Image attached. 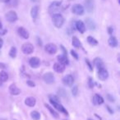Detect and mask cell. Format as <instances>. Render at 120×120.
Instances as JSON below:
<instances>
[{"mask_svg":"<svg viewBox=\"0 0 120 120\" xmlns=\"http://www.w3.org/2000/svg\"><path fill=\"white\" fill-rule=\"evenodd\" d=\"M50 103H51L52 105H53V106L54 107V108L56 109L57 110L60 111L61 113H64L65 115L68 114V111L66 110V109L64 108V107L62 105H60L59 103H57V102H53V101H50Z\"/></svg>","mask_w":120,"mask_h":120,"instance_id":"8fae6325","label":"cell"},{"mask_svg":"<svg viewBox=\"0 0 120 120\" xmlns=\"http://www.w3.org/2000/svg\"><path fill=\"white\" fill-rule=\"evenodd\" d=\"M72 11L74 14L78 16L83 15L84 12H85V9H84L83 6H82L81 4H75V5H73Z\"/></svg>","mask_w":120,"mask_h":120,"instance_id":"277c9868","label":"cell"},{"mask_svg":"<svg viewBox=\"0 0 120 120\" xmlns=\"http://www.w3.org/2000/svg\"><path fill=\"white\" fill-rule=\"evenodd\" d=\"M26 84L29 86H30V87H34V86H35V83L33 82V81H27L26 82Z\"/></svg>","mask_w":120,"mask_h":120,"instance_id":"d590c367","label":"cell"},{"mask_svg":"<svg viewBox=\"0 0 120 120\" xmlns=\"http://www.w3.org/2000/svg\"><path fill=\"white\" fill-rule=\"evenodd\" d=\"M32 1H35V0H32Z\"/></svg>","mask_w":120,"mask_h":120,"instance_id":"7dc6e473","label":"cell"},{"mask_svg":"<svg viewBox=\"0 0 120 120\" xmlns=\"http://www.w3.org/2000/svg\"><path fill=\"white\" fill-rule=\"evenodd\" d=\"M118 3H120V0H118Z\"/></svg>","mask_w":120,"mask_h":120,"instance_id":"bcb514c9","label":"cell"},{"mask_svg":"<svg viewBox=\"0 0 120 120\" xmlns=\"http://www.w3.org/2000/svg\"><path fill=\"white\" fill-rule=\"evenodd\" d=\"M0 67H1V68H5V65H4V64H0Z\"/></svg>","mask_w":120,"mask_h":120,"instance_id":"ee69618b","label":"cell"},{"mask_svg":"<svg viewBox=\"0 0 120 120\" xmlns=\"http://www.w3.org/2000/svg\"><path fill=\"white\" fill-rule=\"evenodd\" d=\"M106 108H107V109H108L109 111V113H113V111L111 110V109H110V107H109V106H106Z\"/></svg>","mask_w":120,"mask_h":120,"instance_id":"60d3db41","label":"cell"},{"mask_svg":"<svg viewBox=\"0 0 120 120\" xmlns=\"http://www.w3.org/2000/svg\"><path fill=\"white\" fill-rule=\"evenodd\" d=\"M8 79V74L5 72V71H2L0 72V81L1 82H7Z\"/></svg>","mask_w":120,"mask_h":120,"instance_id":"d4e9b609","label":"cell"},{"mask_svg":"<svg viewBox=\"0 0 120 120\" xmlns=\"http://www.w3.org/2000/svg\"><path fill=\"white\" fill-rule=\"evenodd\" d=\"M58 95H59V96L63 97V98H65L66 95H67V92H66V90H64V89L59 88V89H58Z\"/></svg>","mask_w":120,"mask_h":120,"instance_id":"4dcf8cb0","label":"cell"},{"mask_svg":"<svg viewBox=\"0 0 120 120\" xmlns=\"http://www.w3.org/2000/svg\"><path fill=\"white\" fill-rule=\"evenodd\" d=\"M86 25H87V27H88L90 30H93L95 29L96 26H95V23L91 18H86Z\"/></svg>","mask_w":120,"mask_h":120,"instance_id":"44dd1931","label":"cell"},{"mask_svg":"<svg viewBox=\"0 0 120 120\" xmlns=\"http://www.w3.org/2000/svg\"><path fill=\"white\" fill-rule=\"evenodd\" d=\"M25 104L29 107H34L36 104V100L34 97H27L25 100Z\"/></svg>","mask_w":120,"mask_h":120,"instance_id":"d6986e66","label":"cell"},{"mask_svg":"<svg viewBox=\"0 0 120 120\" xmlns=\"http://www.w3.org/2000/svg\"><path fill=\"white\" fill-rule=\"evenodd\" d=\"M0 27H3V26H2V23H1V22H0Z\"/></svg>","mask_w":120,"mask_h":120,"instance_id":"f6af8a7d","label":"cell"},{"mask_svg":"<svg viewBox=\"0 0 120 120\" xmlns=\"http://www.w3.org/2000/svg\"><path fill=\"white\" fill-rule=\"evenodd\" d=\"M61 3L58 2V1H54L53 2L49 7V12L50 14H55L56 12H58L61 8Z\"/></svg>","mask_w":120,"mask_h":120,"instance_id":"7a4b0ae2","label":"cell"},{"mask_svg":"<svg viewBox=\"0 0 120 120\" xmlns=\"http://www.w3.org/2000/svg\"><path fill=\"white\" fill-rule=\"evenodd\" d=\"M49 101H53V102H57V103H59V98H58L57 95H49Z\"/></svg>","mask_w":120,"mask_h":120,"instance_id":"1f68e13d","label":"cell"},{"mask_svg":"<svg viewBox=\"0 0 120 120\" xmlns=\"http://www.w3.org/2000/svg\"><path fill=\"white\" fill-rule=\"evenodd\" d=\"M94 65L99 69L104 67V63H103V61H102V59H100V58H95V59H94Z\"/></svg>","mask_w":120,"mask_h":120,"instance_id":"cb8c5ba5","label":"cell"},{"mask_svg":"<svg viewBox=\"0 0 120 120\" xmlns=\"http://www.w3.org/2000/svg\"><path fill=\"white\" fill-rule=\"evenodd\" d=\"M93 103L96 105H102L104 103V99L102 96H100L99 94H95L93 96Z\"/></svg>","mask_w":120,"mask_h":120,"instance_id":"e0dca14e","label":"cell"},{"mask_svg":"<svg viewBox=\"0 0 120 120\" xmlns=\"http://www.w3.org/2000/svg\"><path fill=\"white\" fill-rule=\"evenodd\" d=\"M6 20L9 22H15L17 20V14L14 11H9L5 15Z\"/></svg>","mask_w":120,"mask_h":120,"instance_id":"52a82bcc","label":"cell"},{"mask_svg":"<svg viewBox=\"0 0 120 120\" xmlns=\"http://www.w3.org/2000/svg\"><path fill=\"white\" fill-rule=\"evenodd\" d=\"M57 59H58V62L61 63V64H63L64 65H68V64H69L68 59L67 56H66L65 54H60V55H58V56L57 57Z\"/></svg>","mask_w":120,"mask_h":120,"instance_id":"ac0fdd59","label":"cell"},{"mask_svg":"<svg viewBox=\"0 0 120 120\" xmlns=\"http://www.w3.org/2000/svg\"><path fill=\"white\" fill-rule=\"evenodd\" d=\"M9 92L12 95H17L21 93V90L15 84H11L10 86H9Z\"/></svg>","mask_w":120,"mask_h":120,"instance_id":"9a60e30c","label":"cell"},{"mask_svg":"<svg viewBox=\"0 0 120 120\" xmlns=\"http://www.w3.org/2000/svg\"><path fill=\"white\" fill-rule=\"evenodd\" d=\"M106 97H107V99L109 100V101H110V102H114V98H113V97L112 96V95H110V94H107Z\"/></svg>","mask_w":120,"mask_h":120,"instance_id":"e575fe53","label":"cell"},{"mask_svg":"<svg viewBox=\"0 0 120 120\" xmlns=\"http://www.w3.org/2000/svg\"><path fill=\"white\" fill-rule=\"evenodd\" d=\"M43 79L45 81V83L47 84H53L55 82V78H54V76L52 72H46L45 75L43 76Z\"/></svg>","mask_w":120,"mask_h":120,"instance_id":"3957f363","label":"cell"},{"mask_svg":"<svg viewBox=\"0 0 120 120\" xmlns=\"http://www.w3.org/2000/svg\"><path fill=\"white\" fill-rule=\"evenodd\" d=\"M52 21H53V23L57 28H61L63 26L64 23V18L61 14L59 13H55L53 14V17H52Z\"/></svg>","mask_w":120,"mask_h":120,"instance_id":"6da1fadb","label":"cell"},{"mask_svg":"<svg viewBox=\"0 0 120 120\" xmlns=\"http://www.w3.org/2000/svg\"><path fill=\"white\" fill-rule=\"evenodd\" d=\"M29 64L31 68H37L38 67H40V60L37 57H32L31 58H30L29 60Z\"/></svg>","mask_w":120,"mask_h":120,"instance_id":"9c48e42d","label":"cell"},{"mask_svg":"<svg viewBox=\"0 0 120 120\" xmlns=\"http://www.w3.org/2000/svg\"><path fill=\"white\" fill-rule=\"evenodd\" d=\"M8 0H0V2H2V3H6Z\"/></svg>","mask_w":120,"mask_h":120,"instance_id":"7bdbcfd3","label":"cell"},{"mask_svg":"<svg viewBox=\"0 0 120 120\" xmlns=\"http://www.w3.org/2000/svg\"><path fill=\"white\" fill-rule=\"evenodd\" d=\"M53 70L56 72H58V73H62V72H64L65 70V65H64L61 63H56V64H53Z\"/></svg>","mask_w":120,"mask_h":120,"instance_id":"5bb4252c","label":"cell"},{"mask_svg":"<svg viewBox=\"0 0 120 120\" xmlns=\"http://www.w3.org/2000/svg\"><path fill=\"white\" fill-rule=\"evenodd\" d=\"M30 116H31L32 119L33 120H40V113L38 111H32L30 113Z\"/></svg>","mask_w":120,"mask_h":120,"instance_id":"83f0119b","label":"cell"},{"mask_svg":"<svg viewBox=\"0 0 120 120\" xmlns=\"http://www.w3.org/2000/svg\"><path fill=\"white\" fill-rule=\"evenodd\" d=\"M6 32H7V30L3 29V27H0V35H4V34H6Z\"/></svg>","mask_w":120,"mask_h":120,"instance_id":"74e56055","label":"cell"},{"mask_svg":"<svg viewBox=\"0 0 120 120\" xmlns=\"http://www.w3.org/2000/svg\"><path fill=\"white\" fill-rule=\"evenodd\" d=\"M74 82V78L72 75H67L63 78V83L67 86H72Z\"/></svg>","mask_w":120,"mask_h":120,"instance_id":"30bf717a","label":"cell"},{"mask_svg":"<svg viewBox=\"0 0 120 120\" xmlns=\"http://www.w3.org/2000/svg\"><path fill=\"white\" fill-rule=\"evenodd\" d=\"M72 45H73L75 48H80L81 46H82V45H81V42L80 40H78V38L76 36H73L72 37Z\"/></svg>","mask_w":120,"mask_h":120,"instance_id":"4316f807","label":"cell"},{"mask_svg":"<svg viewBox=\"0 0 120 120\" xmlns=\"http://www.w3.org/2000/svg\"><path fill=\"white\" fill-rule=\"evenodd\" d=\"M45 50L48 53H49V54H54L58 51V48H57V46L54 44L49 43V44H47L45 46Z\"/></svg>","mask_w":120,"mask_h":120,"instance_id":"8992f818","label":"cell"},{"mask_svg":"<svg viewBox=\"0 0 120 120\" xmlns=\"http://www.w3.org/2000/svg\"><path fill=\"white\" fill-rule=\"evenodd\" d=\"M3 45H4V41H3V39L0 37V49L3 47Z\"/></svg>","mask_w":120,"mask_h":120,"instance_id":"f35d334b","label":"cell"},{"mask_svg":"<svg viewBox=\"0 0 120 120\" xmlns=\"http://www.w3.org/2000/svg\"><path fill=\"white\" fill-rule=\"evenodd\" d=\"M94 0H85V8L86 11L90 13H91L94 10Z\"/></svg>","mask_w":120,"mask_h":120,"instance_id":"4fadbf2b","label":"cell"},{"mask_svg":"<svg viewBox=\"0 0 120 120\" xmlns=\"http://www.w3.org/2000/svg\"><path fill=\"white\" fill-rule=\"evenodd\" d=\"M17 33H18V35H20L21 37H22V38L25 39V40H27V39L29 38V36H30L29 32L27 31L26 29L24 28V27H19L18 30H17Z\"/></svg>","mask_w":120,"mask_h":120,"instance_id":"7c38bea8","label":"cell"},{"mask_svg":"<svg viewBox=\"0 0 120 120\" xmlns=\"http://www.w3.org/2000/svg\"><path fill=\"white\" fill-rule=\"evenodd\" d=\"M18 3H19V0H8L6 4H8V7L11 8H15L18 5Z\"/></svg>","mask_w":120,"mask_h":120,"instance_id":"484cf974","label":"cell"},{"mask_svg":"<svg viewBox=\"0 0 120 120\" xmlns=\"http://www.w3.org/2000/svg\"><path fill=\"white\" fill-rule=\"evenodd\" d=\"M112 30H113V29H112V27H109V33L111 34V33H112Z\"/></svg>","mask_w":120,"mask_h":120,"instance_id":"b9f144b4","label":"cell"},{"mask_svg":"<svg viewBox=\"0 0 120 120\" xmlns=\"http://www.w3.org/2000/svg\"><path fill=\"white\" fill-rule=\"evenodd\" d=\"M9 55L12 58H16V56H17V49H16V47H12L11 48L10 52H9Z\"/></svg>","mask_w":120,"mask_h":120,"instance_id":"f546056e","label":"cell"},{"mask_svg":"<svg viewBox=\"0 0 120 120\" xmlns=\"http://www.w3.org/2000/svg\"><path fill=\"white\" fill-rule=\"evenodd\" d=\"M64 120H65V119H64Z\"/></svg>","mask_w":120,"mask_h":120,"instance_id":"681fc988","label":"cell"},{"mask_svg":"<svg viewBox=\"0 0 120 120\" xmlns=\"http://www.w3.org/2000/svg\"><path fill=\"white\" fill-rule=\"evenodd\" d=\"M87 42H88L90 45H93V46L98 45V41H97V40H95V39L92 36L87 37Z\"/></svg>","mask_w":120,"mask_h":120,"instance_id":"f1b7e54d","label":"cell"},{"mask_svg":"<svg viewBox=\"0 0 120 120\" xmlns=\"http://www.w3.org/2000/svg\"><path fill=\"white\" fill-rule=\"evenodd\" d=\"M76 28H77V30H78L79 32H81V33H84V32L86 31V26L85 24H84L83 22H82V21H77V22H76Z\"/></svg>","mask_w":120,"mask_h":120,"instance_id":"2e32d148","label":"cell"},{"mask_svg":"<svg viewBox=\"0 0 120 120\" xmlns=\"http://www.w3.org/2000/svg\"><path fill=\"white\" fill-rule=\"evenodd\" d=\"M71 54L72 55V57H73L74 58H75V59H78V54H77V53L76 51H74V50H72V51H71Z\"/></svg>","mask_w":120,"mask_h":120,"instance_id":"836d02e7","label":"cell"},{"mask_svg":"<svg viewBox=\"0 0 120 120\" xmlns=\"http://www.w3.org/2000/svg\"><path fill=\"white\" fill-rule=\"evenodd\" d=\"M108 43L109 45H110L111 47H113V48H115V47L118 46V40H117L116 37L114 36H111L109 39L108 40Z\"/></svg>","mask_w":120,"mask_h":120,"instance_id":"603a6c76","label":"cell"},{"mask_svg":"<svg viewBox=\"0 0 120 120\" xmlns=\"http://www.w3.org/2000/svg\"><path fill=\"white\" fill-rule=\"evenodd\" d=\"M89 81H90V82H89V84H90V88H92V87H93V85H92V79L90 78V79H89Z\"/></svg>","mask_w":120,"mask_h":120,"instance_id":"ab89813d","label":"cell"},{"mask_svg":"<svg viewBox=\"0 0 120 120\" xmlns=\"http://www.w3.org/2000/svg\"><path fill=\"white\" fill-rule=\"evenodd\" d=\"M22 50L25 54H30L34 51V46L30 43H26L22 46Z\"/></svg>","mask_w":120,"mask_h":120,"instance_id":"5b68a950","label":"cell"},{"mask_svg":"<svg viewBox=\"0 0 120 120\" xmlns=\"http://www.w3.org/2000/svg\"><path fill=\"white\" fill-rule=\"evenodd\" d=\"M88 120H91V119H88Z\"/></svg>","mask_w":120,"mask_h":120,"instance_id":"c3c4849f","label":"cell"},{"mask_svg":"<svg viewBox=\"0 0 120 120\" xmlns=\"http://www.w3.org/2000/svg\"><path fill=\"white\" fill-rule=\"evenodd\" d=\"M86 65L88 66L89 70H90V72H92V71H93V69H92V66H91V64H90V61H89L88 59H86Z\"/></svg>","mask_w":120,"mask_h":120,"instance_id":"8d00e7d4","label":"cell"},{"mask_svg":"<svg viewBox=\"0 0 120 120\" xmlns=\"http://www.w3.org/2000/svg\"><path fill=\"white\" fill-rule=\"evenodd\" d=\"M72 93L74 96H77V95H78V86H75L72 89Z\"/></svg>","mask_w":120,"mask_h":120,"instance_id":"d6a6232c","label":"cell"},{"mask_svg":"<svg viewBox=\"0 0 120 120\" xmlns=\"http://www.w3.org/2000/svg\"><path fill=\"white\" fill-rule=\"evenodd\" d=\"M45 106L47 108V109L49 110V111L50 112V113H51V115L53 117V118H59V114H58V113H57L56 111H55L54 109H53L52 107H50L49 105H48L47 104H45Z\"/></svg>","mask_w":120,"mask_h":120,"instance_id":"7402d4cb","label":"cell"},{"mask_svg":"<svg viewBox=\"0 0 120 120\" xmlns=\"http://www.w3.org/2000/svg\"><path fill=\"white\" fill-rule=\"evenodd\" d=\"M30 15H31L32 18H33L34 20H35V19L38 17V15H39V7L38 6H34V7L32 8L31 10H30Z\"/></svg>","mask_w":120,"mask_h":120,"instance_id":"ffe728a7","label":"cell"},{"mask_svg":"<svg viewBox=\"0 0 120 120\" xmlns=\"http://www.w3.org/2000/svg\"><path fill=\"white\" fill-rule=\"evenodd\" d=\"M109 77V72L105 68H101L98 69V77L101 81H105Z\"/></svg>","mask_w":120,"mask_h":120,"instance_id":"ba28073f","label":"cell"}]
</instances>
